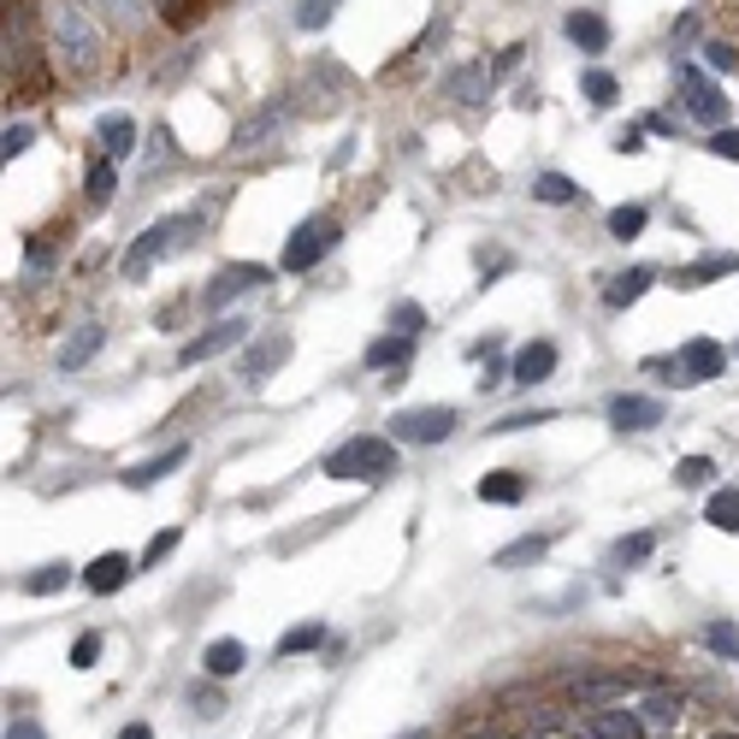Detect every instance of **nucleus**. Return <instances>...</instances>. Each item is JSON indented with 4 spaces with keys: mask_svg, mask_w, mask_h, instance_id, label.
Returning <instances> with one entry per match:
<instances>
[{
    "mask_svg": "<svg viewBox=\"0 0 739 739\" xmlns=\"http://www.w3.org/2000/svg\"><path fill=\"white\" fill-rule=\"evenodd\" d=\"M521 497H527L521 473H486L479 479V503H521Z\"/></svg>",
    "mask_w": 739,
    "mask_h": 739,
    "instance_id": "obj_25",
    "label": "nucleus"
},
{
    "mask_svg": "<svg viewBox=\"0 0 739 739\" xmlns=\"http://www.w3.org/2000/svg\"><path fill=\"white\" fill-rule=\"evenodd\" d=\"M267 279H272L267 267H226V272H219V279H214L208 290H201V308H208V314H219V308H231L237 296H249V290H261Z\"/></svg>",
    "mask_w": 739,
    "mask_h": 739,
    "instance_id": "obj_7",
    "label": "nucleus"
},
{
    "mask_svg": "<svg viewBox=\"0 0 739 739\" xmlns=\"http://www.w3.org/2000/svg\"><path fill=\"white\" fill-rule=\"evenodd\" d=\"M627 686H645V680H627V675H604V680H580L574 686V698H580V710H597V704H610V698H622Z\"/></svg>",
    "mask_w": 739,
    "mask_h": 739,
    "instance_id": "obj_20",
    "label": "nucleus"
},
{
    "mask_svg": "<svg viewBox=\"0 0 739 739\" xmlns=\"http://www.w3.org/2000/svg\"><path fill=\"white\" fill-rule=\"evenodd\" d=\"M721 367H728V350H721L716 337H693V343H686V350L675 355V379H680V385L721 379Z\"/></svg>",
    "mask_w": 739,
    "mask_h": 739,
    "instance_id": "obj_6",
    "label": "nucleus"
},
{
    "mask_svg": "<svg viewBox=\"0 0 739 739\" xmlns=\"http://www.w3.org/2000/svg\"><path fill=\"white\" fill-rule=\"evenodd\" d=\"M569 37L586 48V54H604V48H610V24L597 19V12H569Z\"/></svg>",
    "mask_w": 739,
    "mask_h": 739,
    "instance_id": "obj_21",
    "label": "nucleus"
},
{
    "mask_svg": "<svg viewBox=\"0 0 739 739\" xmlns=\"http://www.w3.org/2000/svg\"><path fill=\"white\" fill-rule=\"evenodd\" d=\"M184 456H190V450H184V444H171L166 456H154V461H136V468H125V486H131V491L154 486V479H166L171 468H184Z\"/></svg>",
    "mask_w": 739,
    "mask_h": 739,
    "instance_id": "obj_17",
    "label": "nucleus"
},
{
    "mask_svg": "<svg viewBox=\"0 0 739 739\" xmlns=\"http://www.w3.org/2000/svg\"><path fill=\"white\" fill-rule=\"evenodd\" d=\"M397 473V438H350L325 456V479H355V486H379Z\"/></svg>",
    "mask_w": 739,
    "mask_h": 739,
    "instance_id": "obj_2",
    "label": "nucleus"
},
{
    "mask_svg": "<svg viewBox=\"0 0 739 739\" xmlns=\"http://www.w3.org/2000/svg\"><path fill=\"white\" fill-rule=\"evenodd\" d=\"M113 190H118V178H113V160H107V166L90 171V201H107Z\"/></svg>",
    "mask_w": 739,
    "mask_h": 739,
    "instance_id": "obj_42",
    "label": "nucleus"
},
{
    "mask_svg": "<svg viewBox=\"0 0 739 739\" xmlns=\"http://www.w3.org/2000/svg\"><path fill=\"white\" fill-rule=\"evenodd\" d=\"M408 361V337H379V343H367V367H403Z\"/></svg>",
    "mask_w": 739,
    "mask_h": 739,
    "instance_id": "obj_30",
    "label": "nucleus"
},
{
    "mask_svg": "<svg viewBox=\"0 0 739 739\" xmlns=\"http://www.w3.org/2000/svg\"><path fill=\"white\" fill-rule=\"evenodd\" d=\"M550 550V539L544 532H527V539H514V544H503L497 550V569H527V562H539Z\"/></svg>",
    "mask_w": 739,
    "mask_h": 739,
    "instance_id": "obj_26",
    "label": "nucleus"
},
{
    "mask_svg": "<svg viewBox=\"0 0 739 739\" xmlns=\"http://www.w3.org/2000/svg\"><path fill=\"white\" fill-rule=\"evenodd\" d=\"M721 272H739V261H733V254H704V261L693 267V272H686V279H721Z\"/></svg>",
    "mask_w": 739,
    "mask_h": 739,
    "instance_id": "obj_37",
    "label": "nucleus"
},
{
    "mask_svg": "<svg viewBox=\"0 0 739 739\" xmlns=\"http://www.w3.org/2000/svg\"><path fill=\"white\" fill-rule=\"evenodd\" d=\"M337 226H332V219H308V226H296V237H290V243H284V267L290 272H308V267H320L325 261V254H332L337 249Z\"/></svg>",
    "mask_w": 739,
    "mask_h": 739,
    "instance_id": "obj_5",
    "label": "nucleus"
},
{
    "mask_svg": "<svg viewBox=\"0 0 739 739\" xmlns=\"http://www.w3.org/2000/svg\"><path fill=\"white\" fill-rule=\"evenodd\" d=\"M686 113L698 118V125H721V118H728V95L716 90L710 77H698V72H686Z\"/></svg>",
    "mask_w": 739,
    "mask_h": 739,
    "instance_id": "obj_10",
    "label": "nucleus"
},
{
    "mask_svg": "<svg viewBox=\"0 0 739 739\" xmlns=\"http://www.w3.org/2000/svg\"><path fill=\"white\" fill-rule=\"evenodd\" d=\"M131 580V556H118V550H107V556H95L90 569H83V586H90L95 597H107V592H118Z\"/></svg>",
    "mask_w": 739,
    "mask_h": 739,
    "instance_id": "obj_15",
    "label": "nucleus"
},
{
    "mask_svg": "<svg viewBox=\"0 0 739 739\" xmlns=\"http://www.w3.org/2000/svg\"><path fill=\"white\" fill-rule=\"evenodd\" d=\"M639 728H645V739L675 733L680 728V698L675 693H645L639 698Z\"/></svg>",
    "mask_w": 739,
    "mask_h": 739,
    "instance_id": "obj_14",
    "label": "nucleus"
},
{
    "mask_svg": "<svg viewBox=\"0 0 739 739\" xmlns=\"http://www.w3.org/2000/svg\"><path fill=\"white\" fill-rule=\"evenodd\" d=\"M704 60H710L716 72H733V65H739V54H733L728 42H704Z\"/></svg>",
    "mask_w": 739,
    "mask_h": 739,
    "instance_id": "obj_45",
    "label": "nucleus"
},
{
    "mask_svg": "<svg viewBox=\"0 0 739 739\" xmlns=\"http://www.w3.org/2000/svg\"><path fill=\"white\" fill-rule=\"evenodd\" d=\"M420 325H426V314H420V308H415V302H397V308H391V332L415 337V332H420Z\"/></svg>",
    "mask_w": 739,
    "mask_h": 739,
    "instance_id": "obj_36",
    "label": "nucleus"
},
{
    "mask_svg": "<svg viewBox=\"0 0 739 739\" xmlns=\"http://www.w3.org/2000/svg\"><path fill=\"white\" fill-rule=\"evenodd\" d=\"M54 54L72 77H90L101 65V30L90 24V12L77 0H54Z\"/></svg>",
    "mask_w": 739,
    "mask_h": 739,
    "instance_id": "obj_1",
    "label": "nucleus"
},
{
    "mask_svg": "<svg viewBox=\"0 0 739 739\" xmlns=\"http://www.w3.org/2000/svg\"><path fill=\"white\" fill-rule=\"evenodd\" d=\"M716 739H733V733H716Z\"/></svg>",
    "mask_w": 739,
    "mask_h": 739,
    "instance_id": "obj_53",
    "label": "nucleus"
},
{
    "mask_svg": "<svg viewBox=\"0 0 739 739\" xmlns=\"http://www.w3.org/2000/svg\"><path fill=\"white\" fill-rule=\"evenodd\" d=\"M7 739H48V733H42V721L19 716V721H12V728H7Z\"/></svg>",
    "mask_w": 739,
    "mask_h": 739,
    "instance_id": "obj_46",
    "label": "nucleus"
},
{
    "mask_svg": "<svg viewBox=\"0 0 739 739\" xmlns=\"http://www.w3.org/2000/svg\"><path fill=\"white\" fill-rule=\"evenodd\" d=\"M101 337H107V332H101V325H77V332L60 343V367H65V373H77L83 361H90V355L101 350Z\"/></svg>",
    "mask_w": 739,
    "mask_h": 739,
    "instance_id": "obj_19",
    "label": "nucleus"
},
{
    "mask_svg": "<svg viewBox=\"0 0 739 739\" xmlns=\"http://www.w3.org/2000/svg\"><path fill=\"white\" fill-rule=\"evenodd\" d=\"M456 101H479L486 95V65H461V72H450V83H444Z\"/></svg>",
    "mask_w": 739,
    "mask_h": 739,
    "instance_id": "obj_29",
    "label": "nucleus"
},
{
    "mask_svg": "<svg viewBox=\"0 0 739 739\" xmlns=\"http://www.w3.org/2000/svg\"><path fill=\"white\" fill-rule=\"evenodd\" d=\"M650 550H657V532H633V539L615 544V562H622V569H639Z\"/></svg>",
    "mask_w": 739,
    "mask_h": 739,
    "instance_id": "obj_32",
    "label": "nucleus"
},
{
    "mask_svg": "<svg viewBox=\"0 0 739 739\" xmlns=\"http://www.w3.org/2000/svg\"><path fill=\"white\" fill-rule=\"evenodd\" d=\"M704 148H710V154H721V160H739V131H733V125H716V131H710V143H704Z\"/></svg>",
    "mask_w": 739,
    "mask_h": 739,
    "instance_id": "obj_38",
    "label": "nucleus"
},
{
    "mask_svg": "<svg viewBox=\"0 0 739 739\" xmlns=\"http://www.w3.org/2000/svg\"><path fill=\"white\" fill-rule=\"evenodd\" d=\"M550 373H556V343H544V337H539V343H527V350H514V367H509V379H514V385H527V391H532V385H544Z\"/></svg>",
    "mask_w": 739,
    "mask_h": 739,
    "instance_id": "obj_11",
    "label": "nucleus"
},
{
    "mask_svg": "<svg viewBox=\"0 0 739 739\" xmlns=\"http://www.w3.org/2000/svg\"><path fill=\"white\" fill-rule=\"evenodd\" d=\"M544 415H503L497 420V433H527V426H539Z\"/></svg>",
    "mask_w": 739,
    "mask_h": 739,
    "instance_id": "obj_47",
    "label": "nucleus"
},
{
    "mask_svg": "<svg viewBox=\"0 0 739 739\" xmlns=\"http://www.w3.org/2000/svg\"><path fill=\"white\" fill-rule=\"evenodd\" d=\"M639 231H645V208H639V201H627V208L610 214V237H622V243H627V237H639Z\"/></svg>",
    "mask_w": 739,
    "mask_h": 739,
    "instance_id": "obj_34",
    "label": "nucleus"
},
{
    "mask_svg": "<svg viewBox=\"0 0 739 739\" xmlns=\"http://www.w3.org/2000/svg\"><path fill=\"white\" fill-rule=\"evenodd\" d=\"M65 586H72V562H48V569L19 580V592H30V597H48V592H65Z\"/></svg>",
    "mask_w": 739,
    "mask_h": 739,
    "instance_id": "obj_24",
    "label": "nucleus"
},
{
    "mask_svg": "<svg viewBox=\"0 0 739 739\" xmlns=\"http://www.w3.org/2000/svg\"><path fill=\"white\" fill-rule=\"evenodd\" d=\"M201 237V214H171V219H154V226L131 243V254H125V272L131 279H143V272L154 267V261H166V254H178V249H190Z\"/></svg>",
    "mask_w": 739,
    "mask_h": 739,
    "instance_id": "obj_3",
    "label": "nucleus"
},
{
    "mask_svg": "<svg viewBox=\"0 0 739 739\" xmlns=\"http://www.w3.org/2000/svg\"><path fill=\"white\" fill-rule=\"evenodd\" d=\"M314 645H325V627L320 622H302V627H290L284 639H279V657H296V650H314Z\"/></svg>",
    "mask_w": 739,
    "mask_h": 739,
    "instance_id": "obj_31",
    "label": "nucleus"
},
{
    "mask_svg": "<svg viewBox=\"0 0 739 739\" xmlns=\"http://www.w3.org/2000/svg\"><path fill=\"white\" fill-rule=\"evenodd\" d=\"M710 473H716V468H710L704 456H686L680 468H675V479H680V486H710Z\"/></svg>",
    "mask_w": 739,
    "mask_h": 739,
    "instance_id": "obj_40",
    "label": "nucleus"
},
{
    "mask_svg": "<svg viewBox=\"0 0 739 739\" xmlns=\"http://www.w3.org/2000/svg\"><path fill=\"white\" fill-rule=\"evenodd\" d=\"M118 739H154L148 721H131V728H118Z\"/></svg>",
    "mask_w": 739,
    "mask_h": 739,
    "instance_id": "obj_48",
    "label": "nucleus"
},
{
    "mask_svg": "<svg viewBox=\"0 0 739 739\" xmlns=\"http://www.w3.org/2000/svg\"><path fill=\"white\" fill-rule=\"evenodd\" d=\"M403 739H426V733H420V728H408V733H403Z\"/></svg>",
    "mask_w": 739,
    "mask_h": 739,
    "instance_id": "obj_49",
    "label": "nucleus"
},
{
    "mask_svg": "<svg viewBox=\"0 0 739 739\" xmlns=\"http://www.w3.org/2000/svg\"><path fill=\"white\" fill-rule=\"evenodd\" d=\"M456 433V408H397L391 415V438L397 444H444Z\"/></svg>",
    "mask_w": 739,
    "mask_h": 739,
    "instance_id": "obj_4",
    "label": "nucleus"
},
{
    "mask_svg": "<svg viewBox=\"0 0 739 739\" xmlns=\"http://www.w3.org/2000/svg\"><path fill=\"white\" fill-rule=\"evenodd\" d=\"M284 125H290V107H284V101H272V107H267V113H254V118H249V125H243V131H237V148H261V143H267V136H279Z\"/></svg>",
    "mask_w": 739,
    "mask_h": 739,
    "instance_id": "obj_16",
    "label": "nucleus"
},
{
    "mask_svg": "<svg viewBox=\"0 0 739 739\" xmlns=\"http://www.w3.org/2000/svg\"><path fill=\"white\" fill-rule=\"evenodd\" d=\"M527 739H550V733H527Z\"/></svg>",
    "mask_w": 739,
    "mask_h": 739,
    "instance_id": "obj_50",
    "label": "nucleus"
},
{
    "mask_svg": "<svg viewBox=\"0 0 739 739\" xmlns=\"http://www.w3.org/2000/svg\"><path fill=\"white\" fill-rule=\"evenodd\" d=\"M610 420L622 433H645V426H663V403L657 397H610Z\"/></svg>",
    "mask_w": 739,
    "mask_h": 739,
    "instance_id": "obj_13",
    "label": "nucleus"
},
{
    "mask_svg": "<svg viewBox=\"0 0 739 739\" xmlns=\"http://www.w3.org/2000/svg\"><path fill=\"white\" fill-rule=\"evenodd\" d=\"M201 663H208V675H214V680H231L237 668L249 663V650L237 645V639H214V645H208V657H201Z\"/></svg>",
    "mask_w": 739,
    "mask_h": 739,
    "instance_id": "obj_22",
    "label": "nucleus"
},
{
    "mask_svg": "<svg viewBox=\"0 0 739 739\" xmlns=\"http://www.w3.org/2000/svg\"><path fill=\"white\" fill-rule=\"evenodd\" d=\"M290 361V337L284 332H267V337H254L249 350H243V361H237V373H243L249 385H261V379H272Z\"/></svg>",
    "mask_w": 739,
    "mask_h": 739,
    "instance_id": "obj_9",
    "label": "nucleus"
},
{
    "mask_svg": "<svg viewBox=\"0 0 739 739\" xmlns=\"http://www.w3.org/2000/svg\"><path fill=\"white\" fill-rule=\"evenodd\" d=\"M249 337V320H219V325H208L201 337H190L178 350V367H196V361H214V355H226L231 343H243Z\"/></svg>",
    "mask_w": 739,
    "mask_h": 739,
    "instance_id": "obj_8",
    "label": "nucleus"
},
{
    "mask_svg": "<svg viewBox=\"0 0 739 739\" xmlns=\"http://www.w3.org/2000/svg\"><path fill=\"white\" fill-rule=\"evenodd\" d=\"M337 12V0H296V30H325Z\"/></svg>",
    "mask_w": 739,
    "mask_h": 739,
    "instance_id": "obj_33",
    "label": "nucleus"
},
{
    "mask_svg": "<svg viewBox=\"0 0 739 739\" xmlns=\"http://www.w3.org/2000/svg\"><path fill=\"white\" fill-rule=\"evenodd\" d=\"M657 739H675V733H657Z\"/></svg>",
    "mask_w": 739,
    "mask_h": 739,
    "instance_id": "obj_51",
    "label": "nucleus"
},
{
    "mask_svg": "<svg viewBox=\"0 0 739 739\" xmlns=\"http://www.w3.org/2000/svg\"><path fill=\"white\" fill-rule=\"evenodd\" d=\"M171 550H178V532H154V539H148V550H143V562H148V569H154V562H160V556H171Z\"/></svg>",
    "mask_w": 739,
    "mask_h": 739,
    "instance_id": "obj_44",
    "label": "nucleus"
},
{
    "mask_svg": "<svg viewBox=\"0 0 739 739\" xmlns=\"http://www.w3.org/2000/svg\"><path fill=\"white\" fill-rule=\"evenodd\" d=\"M704 639H710V650H721V657L739 663V627L733 622H710V627H704Z\"/></svg>",
    "mask_w": 739,
    "mask_h": 739,
    "instance_id": "obj_35",
    "label": "nucleus"
},
{
    "mask_svg": "<svg viewBox=\"0 0 739 739\" xmlns=\"http://www.w3.org/2000/svg\"><path fill=\"white\" fill-rule=\"evenodd\" d=\"M101 148H107V160H125L136 148V118L131 113H107L101 118Z\"/></svg>",
    "mask_w": 739,
    "mask_h": 739,
    "instance_id": "obj_18",
    "label": "nucleus"
},
{
    "mask_svg": "<svg viewBox=\"0 0 739 739\" xmlns=\"http://www.w3.org/2000/svg\"><path fill=\"white\" fill-rule=\"evenodd\" d=\"M473 739H491V733H473Z\"/></svg>",
    "mask_w": 739,
    "mask_h": 739,
    "instance_id": "obj_52",
    "label": "nucleus"
},
{
    "mask_svg": "<svg viewBox=\"0 0 739 739\" xmlns=\"http://www.w3.org/2000/svg\"><path fill=\"white\" fill-rule=\"evenodd\" d=\"M580 90H586L597 107H610V101H615V77H610V72H586V83H580Z\"/></svg>",
    "mask_w": 739,
    "mask_h": 739,
    "instance_id": "obj_41",
    "label": "nucleus"
},
{
    "mask_svg": "<svg viewBox=\"0 0 739 739\" xmlns=\"http://www.w3.org/2000/svg\"><path fill=\"white\" fill-rule=\"evenodd\" d=\"M532 196L550 201V208H562V201H574L580 190H574L569 178H562V171H539V178H532Z\"/></svg>",
    "mask_w": 739,
    "mask_h": 739,
    "instance_id": "obj_28",
    "label": "nucleus"
},
{
    "mask_svg": "<svg viewBox=\"0 0 739 739\" xmlns=\"http://www.w3.org/2000/svg\"><path fill=\"white\" fill-rule=\"evenodd\" d=\"M95 657H101V633H83L72 645V668H95Z\"/></svg>",
    "mask_w": 739,
    "mask_h": 739,
    "instance_id": "obj_43",
    "label": "nucleus"
},
{
    "mask_svg": "<svg viewBox=\"0 0 739 739\" xmlns=\"http://www.w3.org/2000/svg\"><path fill=\"white\" fill-rule=\"evenodd\" d=\"M704 521L716 532H739V486H721L710 503H704Z\"/></svg>",
    "mask_w": 739,
    "mask_h": 739,
    "instance_id": "obj_23",
    "label": "nucleus"
},
{
    "mask_svg": "<svg viewBox=\"0 0 739 739\" xmlns=\"http://www.w3.org/2000/svg\"><path fill=\"white\" fill-rule=\"evenodd\" d=\"M650 279H657V272H650V267H633V272H622V279L610 284V308H627V302H639L645 290H650Z\"/></svg>",
    "mask_w": 739,
    "mask_h": 739,
    "instance_id": "obj_27",
    "label": "nucleus"
},
{
    "mask_svg": "<svg viewBox=\"0 0 739 739\" xmlns=\"http://www.w3.org/2000/svg\"><path fill=\"white\" fill-rule=\"evenodd\" d=\"M30 143H37V131H30V125H7V136H0V154H7V160H19Z\"/></svg>",
    "mask_w": 739,
    "mask_h": 739,
    "instance_id": "obj_39",
    "label": "nucleus"
},
{
    "mask_svg": "<svg viewBox=\"0 0 739 739\" xmlns=\"http://www.w3.org/2000/svg\"><path fill=\"white\" fill-rule=\"evenodd\" d=\"M592 739H645V728H639V710H610V704H597V710L580 721Z\"/></svg>",
    "mask_w": 739,
    "mask_h": 739,
    "instance_id": "obj_12",
    "label": "nucleus"
}]
</instances>
